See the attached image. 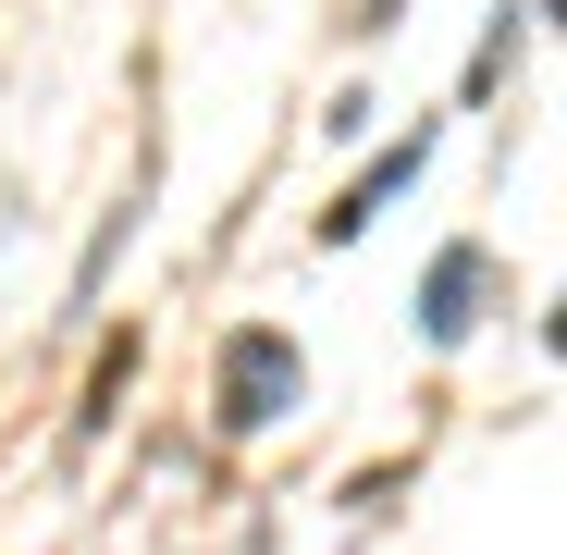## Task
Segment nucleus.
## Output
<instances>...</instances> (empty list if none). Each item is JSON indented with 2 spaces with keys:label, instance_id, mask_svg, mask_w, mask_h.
I'll use <instances>...</instances> for the list:
<instances>
[{
  "label": "nucleus",
  "instance_id": "obj_1",
  "mask_svg": "<svg viewBox=\"0 0 567 555\" xmlns=\"http://www.w3.org/2000/svg\"><path fill=\"white\" fill-rule=\"evenodd\" d=\"M284 408H297V346L284 333H235L223 370H210V420L223 432H271Z\"/></svg>",
  "mask_w": 567,
  "mask_h": 555
},
{
  "label": "nucleus",
  "instance_id": "obj_2",
  "mask_svg": "<svg viewBox=\"0 0 567 555\" xmlns=\"http://www.w3.org/2000/svg\"><path fill=\"white\" fill-rule=\"evenodd\" d=\"M432 148H444V112H420V124H408V136H395V148H383V161H370V173L346 185V198L321 210V247H358V235H370V223H383V210L408 198V185L432 173Z\"/></svg>",
  "mask_w": 567,
  "mask_h": 555
},
{
  "label": "nucleus",
  "instance_id": "obj_3",
  "mask_svg": "<svg viewBox=\"0 0 567 555\" xmlns=\"http://www.w3.org/2000/svg\"><path fill=\"white\" fill-rule=\"evenodd\" d=\"M482 297H494V259L482 247H444L420 271V346H468V333H482Z\"/></svg>",
  "mask_w": 567,
  "mask_h": 555
},
{
  "label": "nucleus",
  "instance_id": "obj_4",
  "mask_svg": "<svg viewBox=\"0 0 567 555\" xmlns=\"http://www.w3.org/2000/svg\"><path fill=\"white\" fill-rule=\"evenodd\" d=\"M543 13H555V0H506V13L482 25V50H468V86H456V100H468V112H482V100H494V86L518 74V50L543 38Z\"/></svg>",
  "mask_w": 567,
  "mask_h": 555
},
{
  "label": "nucleus",
  "instance_id": "obj_5",
  "mask_svg": "<svg viewBox=\"0 0 567 555\" xmlns=\"http://www.w3.org/2000/svg\"><path fill=\"white\" fill-rule=\"evenodd\" d=\"M124 383H136V333H124V346L100 358V383H86V420H74V444H86V432H100V420L124 408Z\"/></svg>",
  "mask_w": 567,
  "mask_h": 555
},
{
  "label": "nucleus",
  "instance_id": "obj_6",
  "mask_svg": "<svg viewBox=\"0 0 567 555\" xmlns=\"http://www.w3.org/2000/svg\"><path fill=\"white\" fill-rule=\"evenodd\" d=\"M395 13H408V0H358V38H383V25H395Z\"/></svg>",
  "mask_w": 567,
  "mask_h": 555
}]
</instances>
